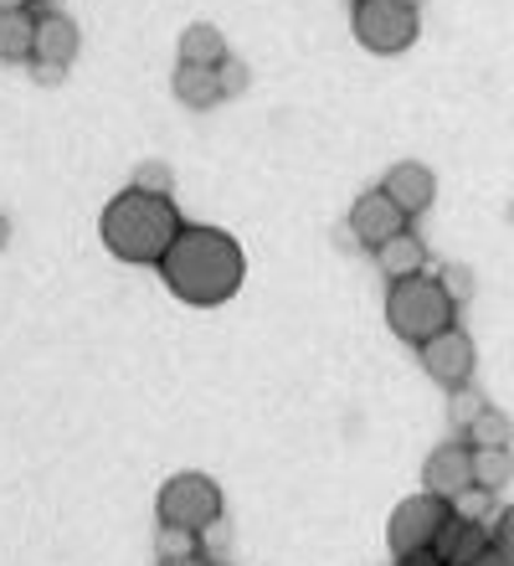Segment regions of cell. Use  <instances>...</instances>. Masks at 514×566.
<instances>
[{"mask_svg":"<svg viewBox=\"0 0 514 566\" xmlns=\"http://www.w3.org/2000/svg\"><path fill=\"white\" fill-rule=\"evenodd\" d=\"M248 279V258H242V242L221 227H206V222H186L180 227L176 248L165 253L160 263V283L180 304L191 310H217L227 298L242 289Z\"/></svg>","mask_w":514,"mask_h":566,"instance_id":"obj_1","label":"cell"},{"mask_svg":"<svg viewBox=\"0 0 514 566\" xmlns=\"http://www.w3.org/2000/svg\"><path fill=\"white\" fill-rule=\"evenodd\" d=\"M180 227L186 222H180V211H176V196L124 186V191L103 207L98 238H103V248H108L118 263H134V269H160L165 253L176 248Z\"/></svg>","mask_w":514,"mask_h":566,"instance_id":"obj_2","label":"cell"},{"mask_svg":"<svg viewBox=\"0 0 514 566\" xmlns=\"http://www.w3.org/2000/svg\"><path fill=\"white\" fill-rule=\"evenodd\" d=\"M386 325L397 340L422 350L427 340H438L442 329L458 325V304L438 273H411V279H397L386 289Z\"/></svg>","mask_w":514,"mask_h":566,"instance_id":"obj_3","label":"cell"},{"mask_svg":"<svg viewBox=\"0 0 514 566\" xmlns=\"http://www.w3.org/2000/svg\"><path fill=\"white\" fill-rule=\"evenodd\" d=\"M155 521L206 536L211 525H221V484L211 474H201V469L170 474L160 484V494H155Z\"/></svg>","mask_w":514,"mask_h":566,"instance_id":"obj_4","label":"cell"},{"mask_svg":"<svg viewBox=\"0 0 514 566\" xmlns=\"http://www.w3.org/2000/svg\"><path fill=\"white\" fill-rule=\"evenodd\" d=\"M350 31L366 52H376V57H397V52H407V46L417 42L422 15H417V0H355Z\"/></svg>","mask_w":514,"mask_h":566,"instance_id":"obj_5","label":"cell"},{"mask_svg":"<svg viewBox=\"0 0 514 566\" xmlns=\"http://www.w3.org/2000/svg\"><path fill=\"white\" fill-rule=\"evenodd\" d=\"M448 521H453V500L427 494V490L422 494H407V500L391 510V521H386V546H391V556L432 552Z\"/></svg>","mask_w":514,"mask_h":566,"instance_id":"obj_6","label":"cell"},{"mask_svg":"<svg viewBox=\"0 0 514 566\" xmlns=\"http://www.w3.org/2000/svg\"><path fill=\"white\" fill-rule=\"evenodd\" d=\"M422 371L438 381L442 391H458V387H473V366H479V350H473V335L469 329H442L438 340H427L417 350Z\"/></svg>","mask_w":514,"mask_h":566,"instance_id":"obj_7","label":"cell"},{"mask_svg":"<svg viewBox=\"0 0 514 566\" xmlns=\"http://www.w3.org/2000/svg\"><path fill=\"white\" fill-rule=\"evenodd\" d=\"M350 232L360 248H386L391 238H401V232H411V217L391 201V196L381 191V186H370V191L355 196V207H350Z\"/></svg>","mask_w":514,"mask_h":566,"instance_id":"obj_8","label":"cell"},{"mask_svg":"<svg viewBox=\"0 0 514 566\" xmlns=\"http://www.w3.org/2000/svg\"><path fill=\"white\" fill-rule=\"evenodd\" d=\"M73 57H77V27L62 11H42L36 15V57H31L36 83H62Z\"/></svg>","mask_w":514,"mask_h":566,"instance_id":"obj_9","label":"cell"},{"mask_svg":"<svg viewBox=\"0 0 514 566\" xmlns=\"http://www.w3.org/2000/svg\"><path fill=\"white\" fill-rule=\"evenodd\" d=\"M422 490L442 500H463L473 490V448L469 443H438L422 459Z\"/></svg>","mask_w":514,"mask_h":566,"instance_id":"obj_10","label":"cell"},{"mask_svg":"<svg viewBox=\"0 0 514 566\" xmlns=\"http://www.w3.org/2000/svg\"><path fill=\"white\" fill-rule=\"evenodd\" d=\"M381 191L391 196V201H397L407 217H422V211L438 201V176H432L422 160H397L391 170H386Z\"/></svg>","mask_w":514,"mask_h":566,"instance_id":"obj_11","label":"cell"},{"mask_svg":"<svg viewBox=\"0 0 514 566\" xmlns=\"http://www.w3.org/2000/svg\"><path fill=\"white\" fill-rule=\"evenodd\" d=\"M494 546V525L489 521H473V515H458L453 510V521L442 525V536H438V546L432 552L442 556L448 566H473L479 556Z\"/></svg>","mask_w":514,"mask_h":566,"instance_id":"obj_12","label":"cell"},{"mask_svg":"<svg viewBox=\"0 0 514 566\" xmlns=\"http://www.w3.org/2000/svg\"><path fill=\"white\" fill-rule=\"evenodd\" d=\"M170 88L186 108H217L221 104V77L217 67H196V62H176V77H170Z\"/></svg>","mask_w":514,"mask_h":566,"instance_id":"obj_13","label":"cell"},{"mask_svg":"<svg viewBox=\"0 0 514 566\" xmlns=\"http://www.w3.org/2000/svg\"><path fill=\"white\" fill-rule=\"evenodd\" d=\"M376 269L391 283L411 279V273H427V242L417 238V232H401V238H391L386 248H376Z\"/></svg>","mask_w":514,"mask_h":566,"instance_id":"obj_14","label":"cell"},{"mask_svg":"<svg viewBox=\"0 0 514 566\" xmlns=\"http://www.w3.org/2000/svg\"><path fill=\"white\" fill-rule=\"evenodd\" d=\"M36 57V15L31 11H0V62H31Z\"/></svg>","mask_w":514,"mask_h":566,"instance_id":"obj_15","label":"cell"},{"mask_svg":"<svg viewBox=\"0 0 514 566\" xmlns=\"http://www.w3.org/2000/svg\"><path fill=\"white\" fill-rule=\"evenodd\" d=\"M227 57H232V52H227V42H221L217 27H206V21L186 27V36H180V62H196V67H221Z\"/></svg>","mask_w":514,"mask_h":566,"instance_id":"obj_16","label":"cell"},{"mask_svg":"<svg viewBox=\"0 0 514 566\" xmlns=\"http://www.w3.org/2000/svg\"><path fill=\"white\" fill-rule=\"evenodd\" d=\"M514 479V453L510 448H473V490L500 494Z\"/></svg>","mask_w":514,"mask_h":566,"instance_id":"obj_17","label":"cell"},{"mask_svg":"<svg viewBox=\"0 0 514 566\" xmlns=\"http://www.w3.org/2000/svg\"><path fill=\"white\" fill-rule=\"evenodd\" d=\"M510 438H514V422L504 418L500 407H489L484 418L463 432V443H469V448H510Z\"/></svg>","mask_w":514,"mask_h":566,"instance_id":"obj_18","label":"cell"},{"mask_svg":"<svg viewBox=\"0 0 514 566\" xmlns=\"http://www.w3.org/2000/svg\"><path fill=\"white\" fill-rule=\"evenodd\" d=\"M489 412V402L479 397V387H458V391H448V418H453V428H463L469 432L473 422Z\"/></svg>","mask_w":514,"mask_h":566,"instance_id":"obj_19","label":"cell"},{"mask_svg":"<svg viewBox=\"0 0 514 566\" xmlns=\"http://www.w3.org/2000/svg\"><path fill=\"white\" fill-rule=\"evenodd\" d=\"M155 552H160V562H170V556H196L201 552V536H196V531H176V525H160Z\"/></svg>","mask_w":514,"mask_h":566,"instance_id":"obj_20","label":"cell"},{"mask_svg":"<svg viewBox=\"0 0 514 566\" xmlns=\"http://www.w3.org/2000/svg\"><path fill=\"white\" fill-rule=\"evenodd\" d=\"M134 186H139V191H160V196H170V191H176V176H170V170H165L160 160H145L139 170H134Z\"/></svg>","mask_w":514,"mask_h":566,"instance_id":"obj_21","label":"cell"},{"mask_svg":"<svg viewBox=\"0 0 514 566\" xmlns=\"http://www.w3.org/2000/svg\"><path fill=\"white\" fill-rule=\"evenodd\" d=\"M217 77H221V98H237V93H248V67H242L237 57L221 62Z\"/></svg>","mask_w":514,"mask_h":566,"instance_id":"obj_22","label":"cell"},{"mask_svg":"<svg viewBox=\"0 0 514 566\" xmlns=\"http://www.w3.org/2000/svg\"><path fill=\"white\" fill-rule=\"evenodd\" d=\"M438 279H442V289L453 294V304H463V298H473V273H469V269H458V263H448V269H442Z\"/></svg>","mask_w":514,"mask_h":566,"instance_id":"obj_23","label":"cell"},{"mask_svg":"<svg viewBox=\"0 0 514 566\" xmlns=\"http://www.w3.org/2000/svg\"><path fill=\"white\" fill-rule=\"evenodd\" d=\"M494 541H500L504 552H514V505H504L500 515H494Z\"/></svg>","mask_w":514,"mask_h":566,"instance_id":"obj_24","label":"cell"},{"mask_svg":"<svg viewBox=\"0 0 514 566\" xmlns=\"http://www.w3.org/2000/svg\"><path fill=\"white\" fill-rule=\"evenodd\" d=\"M473 566H514V552H504L500 541H494V546H489V552L479 556V562H473Z\"/></svg>","mask_w":514,"mask_h":566,"instance_id":"obj_25","label":"cell"},{"mask_svg":"<svg viewBox=\"0 0 514 566\" xmlns=\"http://www.w3.org/2000/svg\"><path fill=\"white\" fill-rule=\"evenodd\" d=\"M391 566H448L438 552H417V556H397Z\"/></svg>","mask_w":514,"mask_h":566,"instance_id":"obj_26","label":"cell"},{"mask_svg":"<svg viewBox=\"0 0 514 566\" xmlns=\"http://www.w3.org/2000/svg\"><path fill=\"white\" fill-rule=\"evenodd\" d=\"M155 566H217L206 552H196V556H170V562H155Z\"/></svg>","mask_w":514,"mask_h":566,"instance_id":"obj_27","label":"cell"},{"mask_svg":"<svg viewBox=\"0 0 514 566\" xmlns=\"http://www.w3.org/2000/svg\"><path fill=\"white\" fill-rule=\"evenodd\" d=\"M0 11H31V0H0Z\"/></svg>","mask_w":514,"mask_h":566,"instance_id":"obj_28","label":"cell"},{"mask_svg":"<svg viewBox=\"0 0 514 566\" xmlns=\"http://www.w3.org/2000/svg\"><path fill=\"white\" fill-rule=\"evenodd\" d=\"M6 242H11V222H6V217H0V248H6Z\"/></svg>","mask_w":514,"mask_h":566,"instance_id":"obj_29","label":"cell"}]
</instances>
